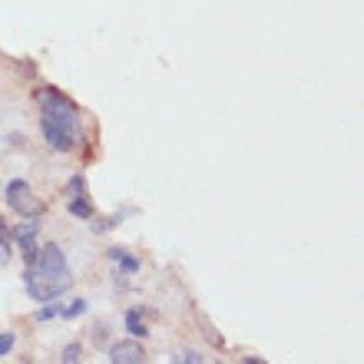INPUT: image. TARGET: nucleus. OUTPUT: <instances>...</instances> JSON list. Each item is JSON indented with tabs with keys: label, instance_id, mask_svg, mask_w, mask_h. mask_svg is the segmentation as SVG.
Returning a JSON list of instances; mask_svg holds the SVG:
<instances>
[{
	"label": "nucleus",
	"instance_id": "obj_5",
	"mask_svg": "<svg viewBox=\"0 0 364 364\" xmlns=\"http://www.w3.org/2000/svg\"><path fill=\"white\" fill-rule=\"evenodd\" d=\"M106 358L113 364H143L146 351H143V345H136V341H116V345H109V355Z\"/></svg>",
	"mask_w": 364,
	"mask_h": 364
},
{
	"label": "nucleus",
	"instance_id": "obj_4",
	"mask_svg": "<svg viewBox=\"0 0 364 364\" xmlns=\"http://www.w3.org/2000/svg\"><path fill=\"white\" fill-rule=\"evenodd\" d=\"M37 235H40V222H37V215H33V219H27L23 225H17V229H14V239H17L20 252L27 255V262L40 252V249H37Z\"/></svg>",
	"mask_w": 364,
	"mask_h": 364
},
{
	"label": "nucleus",
	"instance_id": "obj_2",
	"mask_svg": "<svg viewBox=\"0 0 364 364\" xmlns=\"http://www.w3.org/2000/svg\"><path fill=\"white\" fill-rule=\"evenodd\" d=\"M23 288L33 301H50V298H60L63 291L73 288V275H70L67 255L60 245H43V249L30 259V269L23 275Z\"/></svg>",
	"mask_w": 364,
	"mask_h": 364
},
{
	"label": "nucleus",
	"instance_id": "obj_13",
	"mask_svg": "<svg viewBox=\"0 0 364 364\" xmlns=\"http://www.w3.org/2000/svg\"><path fill=\"white\" fill-rule=\"evenodd\" d=\"M14 345H17V338L4 331V335H0V358H7L10 351H14Z\"/></svg>",
	"mask_w": 364,
	"mask_h": 364
},
{
	"label": "nucleus",
	"instance_id": "obj_8",
	"mask_svg": "<svg viewBox=\"0 0 364 364\" xmlns=\"http://www.w3.org/2000/svg\"><path fill=\"white\" fill-rule=\"evenodd\" d=\"M126 331H129L133 338H146V335H149V328H146L143 311H139V308H133V311H126Z\"/></svg>",
	"mask_w": 364,
	"mask_h": 364
},
{
	"label": "nucleus",
	"instance_id": "obj_10",
	"mask_svg": "<svg viewBox=\"0 0 364 364\" xmlns=\"http://www.w3.org/2000/svg\"><path fill=\"white\" fill-rule=\"evenodd\" d=\"M83 311H87V301H80V298H77L73 305H63V308H60V318H80Z\"/></svg>",
	"mask_w": 364,
	"mask_h": 364
},
{
	"label": "nucleus",
	"instance_id": "obj_9",
	"mask_svg": "<svg viewBox=\"0 0 364 364\" xmlns=\"http://www.w3.org/2000/svg\"><path fill=\"white\" fill-rule=\"evenodd\" d=\"M0 262H10V225L0 219Z\"/></svg>",
	"mask_w": 364,
	"mask_h": 364
},
{
	"label": "nucleus",
	"instance_id": "obj_6",
	"mask_svg": "<svg viewBox=\"0 0 364 364\" xmlns=\"http://www.w3.org/2000/svg\"><path fill=\"white\" fill-rule=\"evenodd\" d=\"M67 209H70V215H77V219H96V209H93V202L87 199V192L83 196H70V202H67Z\"/></svg>",
	"mask_w": 364,
	"mask_h": 364
},
{
	"label": "nucleus",
	"instance_id": "obj_11",
	"mask_svg": "<svg viewBox=\"0 0 364 364\" xmlns=\"http://www.w3.org/2000/svg\"><path fill=\"white\" fill-rule=\"evenodd\" d=\"M87 192V179L83 176H73V179L67 182V196H83Z\"/></svg>",
	"mask_w": 364,
	"mask_h": 364
},
{
	"label": "nucleus",
	"instance_id": "obj_14",
	"mask_svg": "<svg viewBox=\"0 0 364 364\" xmlns=\"http://www.w3.org/2000/svg\"><path fill=\"white\" fill-rule=\"evenodd\" d=\"M80 351H83L80 345H67V348H63V361H67V364H77L80 358H83Z\"/></svg>",
	"mask_w": 364,
	"mask_h": 364
},
{
	"label": "nucleus",
	"instance_id": "obj_1",
	"mask_svg": "<svg viewBox=\"0 0 364 364\" xmlns=\"http://www.w3.org/2000/svg\"><path fill=\"white\" fill-rule=\"evenodd\" d=\"M37 103H40V133H43L50 149L53 153L77 149V143L83 139V123H80L77 106L53 87L37 90Z\"/></svg>",
	"mask_w": 364,
	"mask_h": 364
},
{
	"label": "nucleus",
	"instance_id": "obj_3",
	"mask_svg": "<svg viewBox=\"0 0 364 364\" xmlns=\"http://www.w3.org/2000/svg\"><path fill=\"white\" fill-rule=\"evenodd\" d=\"M7 205L17 212V215H23V219L40 215V202H37V196H33V189H30L27 179L7 182Z\"/></svg>",
	"mask_w": 364,
	"mask_h": 364
},
{
	"label": "nucleus",
	"instance_id": "obj_7",
	"mask_svg": "<svg viewBox=\"0 0 364 364\" xmlns=\"http://www.w3.org/2000/svg\"><path fill=\"white\" fill-rule=\"evenodd\" d=\"M106 255H109V259L116 262V265H119V275H136V272H139V259H133V255H126V249H119V245H113V249L106 252Z\"/></svg>",
	"mask_w": 364,
	"mask_h": 364
},
{
	"label": "nucleus",
	"instance_id": "obj_12",
	"mask_svg": "<svg viewBox=\"0 0 364 364\" xmlns=\"http://www.w3.org/2000/svg\"><path fill=\"white\" fill-rule=\"evenodd\" d=\"M173 361H176V364H202V361H205V358H202V355H196V351H179V355H176Z\"/></svg>",
	"mask_w": 364,
	"mask_h": 364
}]
</instances>
